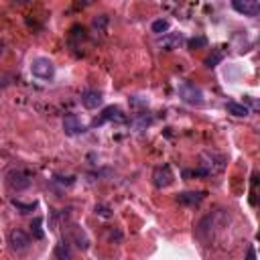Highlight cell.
I'll use <instances>...</instances> for the list:
<instances>
[{
	"label": "cell",
	"mask_w": 260,
	"mask_h": 260,
	"mask_svg": "<svg viewBox=\"0 0 260 260\" xmlns=\"http://www.w3.org/2000/svg\"><path fill=\"white\" fill-rule=\"evenodd\" d=\"M177 92H179V98L185 102V104H189V106H202L204 102H206V96H204V92L195 86V84H191V82H181L179 84V88H177Z\"/></svg>",
	"instance_id": "obj_1"
},
{
	"label": "cell",
	"mask_w": 260,
	"mask_h": 260,
	"mask_svg": "<svg viewBox=\"0 0 260 260\" xmlns=\"http://www.w3.org/2000/svg\"><path fill=\"white\" fill-rule=\"evenodd\" d=\"M30 74L41 82H49L55 76V65L47 57H37V59L30 61Z\"/></svg>",
	"instance_id": "obj_2"
},
{
	"label": "cell",
	"mask_w": 260,
	"mask_h": 260,
	"mask_svg": "<svg viewBox=\"0 0 260 260\" xmlns=\"http://www.w3.org/2000/svg\"><path fill=\"white\" fill-rule=\"evenodd\" d=\"M224 220H226V214H224V212H216V214L206 216V218L198 224V236L206 240L208 236H212V230H216V228L222 226L220 222H224Z\"/></svg>",
	"instance_id": "obj_3"
},
{
	"label": "cell",
	"mask_w": 260,
	"mask_h": 260,
	"mask_svg": "<svg viewBox=\"0 0 260 260\" xmlns=\"http://www.w3.org/2000/svg\"><path fill=\"white\" fill-rule=\"evenodd\" d=\"M6 185L10 189H14V191H22V189H26L30 185V175L26 171H22V169H14V171H10L6 175Z\"/></svg>",
	"instance_id": "obj_4"
},
{
	"label": "cell",
	"mask_w": 260,
	"mask_h": 260,
	"mask_svg": "<svg viewBox=\"0 0 260 260\" xmlns=\"http://www.w3.org/2000/svg\"><path fill=\"white\" fill-rule=\"evenodd\" d=\"M8 244L14 252H24L28 246H30V236L24 232V230H18V228H14V230L8 232Z\"/></svg>",
	"instance_id": "obj_5"
},
{
	"label": "cell",
	"mask_w": 260,
	"mask_h": 260,
	"mask_svg": "<svg viewBox=\"0 0 260 260\" xmlns=\"http://www.w3.org/2000/svg\"><path fill=\"white\" fill-rule=\"evenodd\" d=\"M173 181H175V175H173V171H171L169 165H160V167H156V169L152 171V183H154V187H158V189L169 187Z\"/></svg>",
	"instance_id": "obj_6"
},
{
	"label": "cell",
	"mask_w": 260,
	"mask_h": 260,
	"mask_svg": "<svg viewBox=\"0 0 260 260\" xmlns=\"http://www.w3.org/2000/svg\"><path fill=\"white\" fill-rule=\"evenodd\" d=\"M108 120L122 124V122H126V116H124V112H122L118 106H108V108H104V112H102L100 118H96V120L92 122V126H100V124H104V122H108Z\"/></svg>",
	"instance_id": "obj_7"
},
{
	"label": "cell",
	"mask_w": 260,
	"mask_h": 260,
	"mask_svg": "<svg viewBox=\"0 0 260 260\" xmlns=\"http://www.w3.org/2000/svg\"><path fill=\"white\" fill-rule=\"evenodd\" d=\"M202 158H204V160H210V162H202V169L206 171V175L218 173V171H222L224 165H226V158L220 156V154H214V152H206V154H202Z\"/></svg>",
	"instance_id": "obj_8"
},
{
	"label": "cell",
	"mask_w": 260,
	"mask_h": 260,
	"mask_svg": "<svg viewBox=\"0 0 260 260\" xmlns=\"http://www.w3.org/2000/svg\"><path fill=\"white\" fill-rule=\"evenodd\" d=\"M63 130L68 136H78V134L86 132V126L82 124V120L76 114H68L63 118Z\"/></svg>",
	"instance_id": "obj_9"
},
{
	"label": "cell",
	"mask_w": 260,
	"mask_h": 260,
	"mask_svg": "<svg viewBox=\"0 0 260 260\" xmlns=\"http://www.w3.org/2000/svg\"><path fill=\"white\" fill-rule=\"evenodd\" d=\"M232 6L236 12L244 14V16H258V12H260V4L256 0H234Z\"/></svg>",
	"instance_id": "obj_10"
},
{
	"label": "cell",
	"mask_w": 260,
	"mask_h": 260,
	"mask_svg": "<svg viewBox=\"0 0 260 260\" xmlns=\"http://www.w3.org/2000/svg\"><path fill=\"white\" fill-rule=\"evenodd\" d=\"M102 102H104V98H102V94L98 92V90H86V92L82 94V104H84L88 110L100 108Z\"/></svg>",
	"instance_id": "obj_11"
},
{
	"label": "cell",
	"mask_w": 260,
	"mask_h": 260,
	"mask_svg": "<svg viewBox=\"0 0 260 260\" xmlns=\"http://www.w3.org/2000/svg\"><path fill=\"white\" fill-rule=\"evenodd\" d=\"M204 198H206L204 191H183L177 195V202L181 206H198L204 202Z\"/></svg>",
	"instance_id": "obj_12"
},
{
	"label": "cell",
	"mask_w": 260,
	"mask_h": 260,
	"mask_svg": "<svg viewBox=\"0 0 260 260\" xmlns=\"http://www.w3.org/2000/svg\"><path fill=\"white\" fill-rule=\"evenodd\" d=\"M181 43H183V35H181V32H169V35H165V37L160 39L158 45H160L162 49H167V51H173V49H177Z\"/></svg>",
	"instance_id": "obj_13"
},
{
	"label": "cell",
	"mask_w": 260,
	"mask_h": 260,
	"mask_svg": "<svg viewBox=\"0 0 260 260\" xmlns=\"http://www.w3.org/2000/svg\"><path fill=\"white\" fill-rule=\"evenodd\" d=\"M226 108H228V112L234 114V116H238V118H246V116L250 114V108L244 106V104H238V102H228Z\"/></svg>",
	"instance_id": "obj_14"
},
{
	"label": "cell",
	"mask_w": 260,
	"mask_h": 260,
	"mask_svg": "<svg viewBox=\"0 0 260 260\" xmlns=\"http://www.w3.org/2000/svg\"><path fill=\"white\" fill-rule=\"evenodd\" d=\"M222 61H224V53L216 49V51L206 59V65H208V68H218V65H220Z\"/></svg>",
	"instance_id": "obj_15"
},
{
	"label": "cell",
	"mask_w": 260,
	"mask_h": 260,
	"mask_svg": "<svg viewBox=\"0 0 260 260\" xmlns=\"http://www.w3.org/2000/svg\"><path fill=\"white\" fill-rule=\"evenodd\" d=\"M169 30V20L167 18H158L152 22V32H156V35H162V32Z\"/></svg>",
	"instance_id": "obj_16"
},
{
	"label": "cell",
	"mask_w": 260,
	"mask_h": 260,
	"mask_svg": "<svg viewBox=\"0 0 260 260\" xmlns=\"http://www.w3.org/2000/svg\"><path fill=\"white\" fill-rule=\"evenodd\" d=\"M55 256L59 258V260H70L72 258V252H70V248H68V244H57V248H55Z\"/></svg>",
	"instance_id": "obj_17"
},
{
	"label": "cell",
	"mask_w": 260,
	"mask_h": 260,
	"mask_svg": "<svg viewBox=\"0 0 260 260\" xmlns=\"http://www.w3.org/2000/svg\"><path fill=\"white\" fill-rule=\"evenodd\" d=\"M187 45H189V49H206L208 47V39L206 37H193V39L187 41Z\"/></svg>",
	"instance_id": "obj_18"
},
{
	"label": "cell",
	"mask_w": 260,
	"mask_h": 260,
	"mask_svg": "<svg viewBox=\"0 0 260 260\" xmlns=\"http://www.w3.org/2000/svg\"><path fill=\"white\" fill-rule=\"evenodd\" d=\"M41 226H43V220H41V218H35V220H32V224H30L32 234H35V238H39V240L45 236V232H43V228H41Z\"/></svg>",
	"instance_id": "obj_19"
},
{
	"label": "cell",
	"mask_w": 260,
	"mask_h": 260,
	"mask_svg": "<svg viewBox=\"0 0 260 260\" xmlns=\"http://www.w3.org/2000/svg\"><path fill=\"white\" fill-rule=\"evenodd\" d=\"M12 206H14L20 214H30L32 210H35V204H26V206H24V204H20L18 200H12Z\"/></svg>",
	"instance_id": "obj_20"
},
{
	"label": "cell",
	"mask_w": 260,
	"mask_h": 260,
	"mask_svg": "<svg viewBox=\"0 0 260 260\" xmlns=\"http://www.w3.org/2000/svg\"><path fill=\"white\" fill-rule=\"evenodd\" d=\"M106 22H108V16H106V14H100L98 18H94V28H98V30H104Z\"/></svg>",
	"instance_id": "obj_21"
},
{
	"label": "cell",
	"mask_w": 260,
	"mask_h": 260,
	"mask_svg": "<svg viewBox=\"0 0 260 260\" xmlns=\"http://www.w3.org/2000/svg\"><path fill=\"white\" fill-rule=\"evenodd\" d=\"M96 214L102 216V218H112V212H110V208H106V206H96Z\"/></svg>",
	"instance_id": "obj_22"
},
{
	"label": "cell",
	"mask_w": 260,
	"mask_h": 260,
	"mask_svg": "<svg viewBox=\"0 0 260 260\" xmlns=\"http://www.w3.org/2000/svg\"><path fill=\"white\" fill-rule=\"evenodd\" d=\"M244 260H256V250H254L252 246L248 248V252H246V258H244Z\"/></svg>",
	"instance_id": "obj_23"
},
{
	"label": "cell",
	"mask_w": 260,
	"mask_h": 260,
	"mask_svg": "<svg viewBox=\"0 0 260 260\" xmlns=\"http://www.w3.org/2000/svg\"><path fill=\"white\" fill-rule=\"evenodd\" d=\"M2 51H4V43L0 41V55H2Z\"/></svg>",
	"instance_id": "obj_24"
}]
</instances>
